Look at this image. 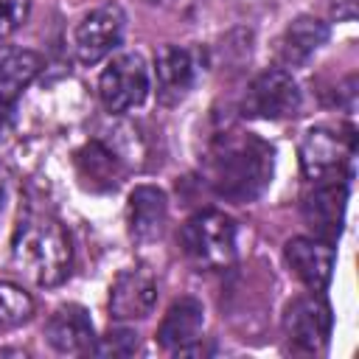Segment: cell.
<instances>
[{
    "label": "cell",
    "instance_id": "cell-5",
    "mask_svg": "<svg viewBox=\"0 0 359 359\" xmlns=\"http://www.w3.org/2000/svg\"><path fill=\"white\" fill-rule=\"evenodd\" d=\"M98 95L107 112L123 115L143 104L149 95V67L140 53L115 56L98 79Z\"/></svg>",
    "mask_w": 359,
    "mask_h": 359
},
{
    "label": "cell",
    "instance_id": "cell-11",
    "mask_svg": "<svg viewBox=\"0 0 359 359\" xmlns=\"http://www.w3.org/2000/svg\"><path fill=\"white\" fill-rule=\"evenodd\" d=\"M283 255H286V264L294 269V275L311 292H323L328 286L331 269H334V244L317 236H297L286 241Z\"/></svg>",
    "mask_w": 359,
    "mask_h": 359
},
{
    "label": "cell",
    "instance_id": "cell-21",
    "mask_svg": "<svg viewBox=\"0 0 359 359\" xmlns=\"http://www.w3.org/2000/svg\"><path fill=\"white\" fill-rule=\"evenodd\" d=\"M31 14V0H0V39L14 34Z\"/></svg>",
    "mask_w": 359,
    "mask_h": 359
},
{
    "label": "cell",
    "instance_id": "cell-22",
    "mask_svg": "<svg viewBox=\"0 0 359 359\" xmlns=\"http://www.w3.org/2000/svg\"><path fill=\"white\" fill-rule=\"evenodd\" d=\"M0 194H3V180H0Z\"/></svg>",
    "mask_w": 359,
    "mask_h": 359
},
{
    "label": "cell",
    "instance_id": "cell-20",
    "mask_svg": "<svg viewBox=\"0 0 359 359\" xmlns=\"http://www.w3.org/2000/svg\"><path fill=\"white\" fill-rule=\"evenodd\" d=\"M137 334L132 328H112L101 342L93 345V353L98 356H132L137 351Z\"/></svg>",
    "mask_w": 359,
    "mask_h": 359
},
{
    "label": "cell",
    "instance_id": "cell-13",
    "mask_svg": "<svg viewBox=\"0 0 359 359\" xmlns=\"http://www.w3.org/2000/svg\"><path fill=\"white\" fill-rule=\"evenodd\" d=\"M45 337L50 342L53 351L67 353V356H81V353H93L95 345V331H93V320L87 314V309L67 303L59 306L48 325H45Z\"/></svg>",
    "mask_w": 359,
    "mask_h": 359
},
{
    "label": "cell",
    "instance_id": "cell-9",
    "mask_svg": "<svg viewBox=\"0 0 359 359\" xmlns=\"http://www.w3.org/2000/svg\"><path fill=\"white\" fill-rule=\"evenodd\" d=\"M345 202L348 188L345 182H317L314 191L303 202V219L311 227V233L328 244H334L342 233L345 222Z\"/></svg>",
    "mask_w": 359,
    "mask_h": 359
},
{
    "label": "cell",
    "instance_id": "cell-10",
    "mask_svg": "<svg viewBox=\"0 0 359 359\" xmlns=\"http://www.w3.org/2000/svg\"><path fill=\"white\" fill-rule=\"evenodd\" d=\"M157 303V280L146 266L123 269L109 292V314L115 320H140Z\"/></svg>",
    "mask_w": 359,
    "mask_h": 359
},
{
    "label": "cell",
    "instance_id": "cell-8",
    "mask_svg": "<svg viewBox=\"0 0 359 359\" xmlns=\"http://www.w3.org/2000/svg\"><path fill=\"white\" fill-rule=\"evenodd\" d=\"M123 11L118 3H104L81 17L73 31V50L81 65H95L109 56L123 36Z\"/></svg>",
    "mask_w": 359,
    "mask_h": 359
},
{
    "label": "cell",
    "instance_id": "cell-4",
    "mask_svg": "<svg viewBox=\"0 0 359 359\" xmlns=\"http://www.w3.org/2000/svg\"><path fill=\"white\" fill-rule=\"evenodd\" d=\"M356 154V135L348 126L345 135L317 126L309 129L300 140V165L306 180L317 182H339L345 174H351V163Z\"/></svg>",
    "mask_w": 359,
    "mask_h": 359
},
{
    "label": "cell",
    "instance_id": "cell-16",
    "mask_svg": "<svg viewBox=\"0 0 359 359\" xmlns=\"http://www.w3.org/2000/svg\"><path fill=\"white\" fill-rule=\"evenodd\" d=\"M205 325V309L196 297H180L177 303H171V309L165 311L160 328H157V342L177 353L182 345L199 339Z\"/></svg>",
    "mask_w": 359,
    "mask_h": 359
},
{
    "label": "cell",
    "instance_id": "cell-12",
    "mask_svg": "<svg viewBox=\"0 0 359 359\" xmlns=\"http://www.w3.org/2000/svg\"><path fill=\"white\" fill-rule=\"evenodd\" d=\"M196 56L180 45H163L154 56V76H157V98L163 104H180L194 81H196Z\"/></svg>",
    "mask_w": 359,
    "mask_h": 359
},
{
    "label": "cell",
    "instance_id": "cell-17",
    "mask_svg": "<svg viewBox=\"0 0 359 359\" xmlns=\"http://www.w3.org/2000/svg\"><path fill=\"white\" fill-rule=\"evenodd\" d=\"M325 39H328V25L323 20L309 17V14L292 20L286 25L283 36H280V48H278L280 65L283 67H300V65H306L325 45Z\"/></svg>",
    "mask_w": 359,
    "mask_h": 359
},
{
    "label": "cell",
    "instance_id": "cell-6",
    "mask_svg": "<svg viewBox=\"0 0 359 359\" xmlns=\"http://www.w3.org/2000/svg\"><path fill=\"white\" fill-rule=\"evenodd\" d=\"M297 109H300V90L292 73H286L283 67L264 70L261 76H255L241 101V112L247 118H264V121L292 118L297 115Z\"/></svg>",
    "mask_w": 359,
    "mask_h": 359
},
{
    "label": "cell",
    "instance_id": "cell-1",
    "mask_svg": "<svg viewBox=\"0 0 359 359\" xmlns=\"http://www.w3.org/2000/svg\"><path fill=\"white\" fill-rule=\"evenodd\" d=\"M208 180L230 202H252L272 180V146L250 132H224L208 154Z\"/></svg>",
    "mask_w": 359,
    "mask_h": 359
},
{
    "label": "cell",
    "instance_id": "cell-19",
    "mask_svg": "<svg viewBox=\"0 0 359 359\" xmlns=\"http://www.w3.org/2000/svg\"><path fill=\"white\" fill-rule=\"evenodd\" d=\"M34 314V297L8 280H0V334L22 325Z\"/></svg>",
    "mask_w": 359,
    "mask_h": 359
},
{
    "label": "cell",
    "instance_id": "cell-15",
    "mask_svg": "<svg viewBox=\"0 0 359 359\" xmlns=\"http://www.w3.org/2000/svg\"><path fill=\"white\" fill-rule=\"evenodd\" d=\"M76 171L81 185L90 191H115L123 177L121 160L101 140H90L76 151Z\"/></svg>",
    "mask_w": 359,
    "mask_h": 359
},
{
    "label": "cell",
    "instance_id": "cell-14",
    "mask_svg": "<svg viewBox=\"0 0 359 359\" xmlns=\"http://www.w3.org/2000/svg\"><path fill=\"white\" fill-rule=\"evenodd\" d=\"M168 216V199L154 185H137L129 194V233L135 241L160 238Z\"/></svg>",
    "mask_w": 359,
    "mask_h": 359
},
{
    "label": "cell",
    "instance_id": "cell-7",
    "mask_svg": "<svg viewBox=\"0 0 359 359\" xmlns=\"http://www.w3.org/2000/svg\"><path fill=\"white\" fill-rule=\"evenodd\" d=\"M283 334L289 351L294 353H320L331 334V309L323 297L306 294L286 306Z\"/></svg>",
    "mask_w": 359,
    "mask_h": 359
},
{
    "label": "cell",
    "instance_id": "cell-3",
    "mask_svg": "<svg viewBox=\"0 0 359 359\" xmlns=\"http://www.w3.org/2000/svg\"><path fill=\"white\" fill-rule=\"evenodd\" d=\"M182 252L199 269H224L236 258V222L222 210L194 213L180 233Z\"/></svg>",
    "mask_w": 359,
    "mask_h": 359
},
{
    "label": "cell",
    "instance_id": "cell-18",
    "mask_svg": "<svg viewBox=\"0 0 359 359\" xmlns=\"http://www.w3.org/2000/svg\"><path fill=\"white\" fill-rule=\"evenodd\" d=\"M42 70V56L28 48L0 45V104L14 101Z\"/></svg>",
    "mask_w": 359,
    "mask_h": 359
},
{
    "label": "cell",
    "instance_id": "cell-2",
    "mask_svg": "<svg viewBox=\"0 0 359 359\" xmlns=\"http://www.w3.org/2000/svg\"><path fill=\"white\" fill-rule=\"evenodd\" d=\"M11 261L36 286H59L70 275L73 247L65 224L50 213L20 216L11 238Z\"/></svg>",
    "mask_w": 359,
    "mask_h": 359
}]
</instances>
